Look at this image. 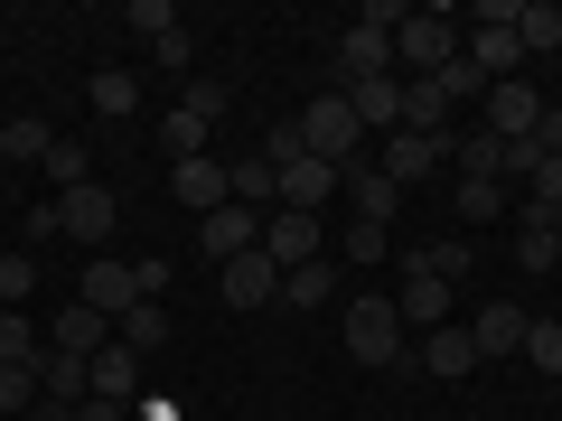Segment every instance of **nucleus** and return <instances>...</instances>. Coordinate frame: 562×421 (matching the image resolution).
<instances>
[{
    "label": "nucleus",
    "mask_w": 562,
    "mask_h": 421,
    "mask_svg": "<svg viewBox=\"0 0 562 421\" xmlns=\"http://www.w3.org/2000/svg\"><path fill=\"white\" fill-rule=\"evenodd\" d=\"M460 57H469V29L450 20V10H413V20L394 29V76L403 84L441 76V66H460Z\"/></svg>",
    "instance_id": "1"
},
{
    "label": "nucleus",
    "mask_w": 562,
    "mask_h": 421,
    "mask_svg": "<svg viewBox=\"0 0 562 421\" xmlns=\"http://www.w3.org/2000/svg\"><path fill=\"white\" fill-rule=\"evenodd\" d=\"M301 140H310V160H328V169H357V140H366V122H357V103H347V94H319V103H301Z\"/></svg>",
    "instance_id": "2"
},
{
    "label": "nucleus",
    "mask_w": 562,
    "mask_h": 421,
    "mask_svg": "<svg viewBox=\"0 0 562 421\" xmlns=\"http://www.w3.org/2000/svg\"><path fill=\"white\" fill-rule=\"evenodd\" d=\"M469 66H479L487 84H506L525 66V38H516V0H487L479 29H469Z\"/></svg>",
    "instance_id": "3"
},
{
    "label": "nucleus",
    "mask_w": 562,
    "mask_h": 421,
    "mask_svg": "<svg viewBox=\"0 0 562 421\" xmlns=\"http://www.w3.org/2000/svg\"><path fill=\"white\" fill-rule=\"evenodd\" d=\"M216 113H225V94H216V84H188V94L169 103V122H160L169 169H179V160H206V132H216Z\"/></svg>",
    "instance_id": "4"
},
{
    "label": "nucleus",
    "mask_w": 562,
    "mask_h": 421,
    "mask_svg": "<svg viewBox=\"0 0 562 421\" xmlns=\"http://www.w3.org/2000/svg\"><path fill=\"white\" fill-rule=\"evenodd\" d=\"M347 356L357 365H403V309L394 300H357L347 309Z\"/></svg>",
    "instance_id": "5"
},
{
    "label": "nucleus",
    "mask_w": 562,
    "mask_h": 421,
    "mask_svg": "<svg viewBox=\"0 0 562 421\" xmlns=\"http://www.w3.org/2000/svg\"><path fill=\"white\" fill-rule=\"evenodd\" d=\"M113 225H122V197H113L103 179H85V187H66V197H57V235H76V243H103Z\"/></svg>",
    "instance_id": "6"
},
{
    "label": "nucleus",
    "mask_w": 562,
    "mask_h": 421,
    "mask_svg": "<svg viewBox=\"0 0 562 421\" xmlns=\"http://www.w3.org/2000/svg\"><path fill=\"white\" fill-rule=\"evenodd\" d=\"M479 113H487V132H497V140H535L543 94H535L525 76H506V84H487V94H479Z\"/></svg>",
    "instance_id": "7"
},
{
    "label": "nucleus",
    "mask_w": 562,
    "mask_h": 421,
    "mask_svg": "<svg viewBox=\"0 0 562 421\" xmlns=\"http://www.w3.org/2000/svg\"><path fill=\"white\" fill-rule=\"evenodd\" d=\"M262 253H272L281 272L319 262V216H301V206H272V216H262Z\"/></svg>",
    "instance_id": "8"
},
{
    "label": "nucleus",
    "mask_w": 562,
    "mask_h": 421,
    "mask_svg": "<svg viewBox=\"0 0 562 421\" xmlns=\"http://www.w3.org/2000/svg\"><path fill=\"white\" fill-rule=\"evenodd\" d=\"M403 262H413V253H403ZM394 309H403V328H422V338H431V328H450V281L413 262V272H403V291H394Z\"/></svg>",
    "instance_id": "9"
},
{
    "label": "nucleus",
    "mask_w": 562,
    "mask_h": 421,
    "mask_svg": "<svg viewBox=\"0 0 562 421\" xmlns=\"http://www.w3.org/2000/svg\"><path fill=\"white\" fill-rule=\"evenodd\" d=\"M216 291H225V309H262V300H281V262L254 243V253H235V262H225V281H216Z\"/></svg>",
    "instance_id": "10"
},
{
    "label": "nucleus",
    "mask_w": 562,
    "mask_h": 421,
    "mask_svg": "<svg viewBox=\"0 0 562 421\" xmlns=\"http://www.w3.org/2000/svg\"><path fill=\"white\" fill-rule=\"evenodd\" d=\"M47 346H57V356H85V365H94L103 346H113V319H103V309H85V300H66L57 319H47Z\"/></svg>",
    "instance_id": "11"
},
{
    "label": "nucleus",
    "mask_w": 562,
    "mask_h": 421,
    "mask_svg": "<svg viewBox=\"0 0 562 421\" xmlns=\"http://www.w3.org/2000/svg\"><path fill=\"white\" fill-rule=\"evenodd\" d=\"M169 197L198 206V216H216V206H235V169H216V160H179V169H169Z\"/></svg>",
    "instance_id": "12"
},
{
    "label": "nucleus",
    "mask_w": 562,
    "mask_h": 421,
    "mask_svg": "<svg viewBox=\"0 0 562 421\" xmlns=\"http://www.w3.org/2000/svg\"><path fill=\"white\" fill-rule=\"evenodd\" d=\"M525 328H535V309H516V300H487L479 319H469V338H479V365H487V356H525Z\"/></svg>",
    "instance_id": "13"
},
{
    "label": "nucleus",
    "mask_w": 562,
    "mask_h": 421,
    "mask_svg": "<svg viewBox=\"0 0 562 421\" xmlns=\"http://www.w3.org/2000/svg\"><path fill=\"white\" fill-rule=\"evenodd\" d=\"M254 243H262V216H254V206H216V216H198V253L235 262V253H254Z\"/></svg>",
    "instance_id": "14"
},
{
    "label": "nucleus",
    "mask_w": 562,
    "mask_h": 421,
    "mask_svg": "<svg viewBox=\"0 0 562 421\" xmlns=\"http://www.w3.org/2000/svg\"><path fill=\"white\" fill-rule=\"evenodd\" d=\"M450 160V132H394V140H384V179H431V169H441Z\"/></svg>",
    "instance_id": "15"
},
{
    "label": "nucleus",
    "mask_w": 562,
    "mask_h": 421,
    "mask_svg": "<svg viewBox=\"0 0 562 421\" xmlns=\"http://www.w3.org/2000/svg\"><path fill=\"white\" fill-rule=\"evenodd\" d=\"M85 309H103V319H132V262H85V291H76Z\"/></svg>",
    "instance_id": "16"
},
{
    "label": "nucleus",
    "mask_w": 562,
    "mask_h": 421,
    "mask_svg": "<svg viewBox=\"0 0 562 421\" xmlns=\"http://www.w3.org/2000/svg\"><path fill=\"white\" fill-rule=\"evenodd\" d=\"M38 394H47V402H94V365H85V356H57V346H38Z\"/></svg>",
    "instance_id": "17"
},
{
    "label": "nucleus",
    "mask_w": 562,
    "mask_h": 421,
    "mask_svg": "<svg viewBox=\"0 0 562 421\" xmlns=\"http://www.w3.org/2000/svg\"><path fill=\"white\" fill-rule=\"evenodd\" d=\"M516 262H525V272H553V262H562V235H553L543 206H516Z\"/></svg>",
    "instance_id": "18"
},
{
    "label": "nucleus",
    "mask_w": 562,
    "mask_h": 421,
    "mask_svg": "<svg viewBox=\"0 0 562 421\" xmlns=\"http://www.w3.org/2000/svg\"><path fill=\"white\" fill-rule=\"evenodd\" d=\"M338 179H347V169H328V160H291V169H281V206H301V216H319V197H328Z\"/></svg>",
    "instance_id": "19"
},
{
    "label": "nucleus",
    "mask_w": 562,
    "mask_h": 421,
    "mask_svg": "<svg viewBox=\"0 0 562 421\" xmlns=\"http://www.w3.org/2000/svg\"><path fill=\"white\" fill-rule=\"evenodd\" d=\"M422 365H431L441 384H460L469 365H479V338H469V328H431V338H422Z\"/></svg>",
    "instance_id": "20"
},
{
    "label": "nucleus",
    "mask_w": 562,
    "mask_h": 421,
    "mask_svg": "<svg viewBox=\"0 0 562 421\" xmlns=\"http://www.w3.org/2000/svg\"><path fill=\"white\" fill-rule=\"evenodd\" d=\"M347 197H357V225H394V206H403V187L384 179V169H347Z\"/></svg>",
    "instance_id": "21"
},
{
    "label": "nucleus",
    "mask_w": 562,
    "mask_h": 421,
    "mask_svg": "<svg viewBox=\"0 0 562 421\" xmlns=\"http://www.w3.org/2000/svg\"><path fill=\"white\" fill-rule=\"evenodd\" d=\"M347 103H357L366 132H375V122H394V132H403V76H366V84H347Z\"/></svg>",
    "instance_id": "22"
},
{
    "label": "nucleus",
    "mask_w": 562,
    "mask_h": 421,
    "mask_svg": "<svg viewBox=\"0 0 562 421\" xmlns=\"http://www.w3.org/2000/svg\"><path fill=\"white\" fill-rule=\"evenodd\" d=\"M281 300H291V309H328V300H338V262H301V272H281Z\"/></svg>",
    "instance_id": "23"
},
{
    "label": "nucleus",
    "mask_w": 562,
    "mask_h": 421,
    "mask_svg": "<svg viewBox=\"0 0 562 421\" xmlns=\"http://www.w3.org/2000/svg\"><path fill=\"white\" fill-rule=\"evenodd\" d=\"M113 338L132 346V356H160V346H169V309L160 300H132V319H113Z\"/></svg>",
    "instance_id": "24"
},
{
    "label": "nucleus",
    "mask_w": 562,
    "mask_h": 421,
    "mask_svg": "<svg viewBox=\"0 0 562 421\" xmlns=\"http://www.w3.org/2000/svg\"><path fill=\"white\" fill-rule=\"evenodd\" d=\"M132 384H140V356L113 338V346L94 356V402H132Z\"/></svg>",
    "instance_id": "25"
},
{
    "label": "nucleus",
    "mask_w": 562,
    "mask_h": 421,
    "mask_svg": "<svg viewBox=\"0 0 562 421\" xmlns=\"http://www.w3.org/2000/svg\"><path fill=\"white\" fill-rule=\"evenodd\" d=\"M47 150H57V132H47L38 113H20V122H0V160H20V169L38 160V169H47Z\"/></svg>",
    "instance_id": "26"
},
{
    "label": "nucleus",
    "mask_w": 562,
    "mask_h": 421,
    "mask_svg": "<svg viewBox=\"0 0 562 421\" xmlns=\"http://www.w3.org/2000/svg\"><path fill=\"white\" fill-rule=\"evenodd\" d=\"M516 38H525V57H553L562 47V10L553 0H516Z\"/></svg>",
    "instance_id": "27"
},
{
    "label": "nucleus",
    "mask_w": 562,
    "mask_h": 421,
    "mask_svg": "<svg viewBox=\"0 0 562 421\" xmlns=\"http://www.w3.org/2000/svg\"><path fill=\"white\" fill-rule=\"evenodd\" d=\"M85 103H94L103 122H132V103H140V84L122 76V66H94V84H85Z\"/></svg>",
    "instance_id": "28"
},
{
    "label": "nucleus",
    "mask_w": 562,
    "mask_h": 421,
    "mask_svg": "<svg viewBox=\"0 0 562 421\" xmlns=\"http://www.w3.org/2000/svg\"><path fill=\"white\" fill-rule=\"evenodd\" d=\"M38 346H47V328L29 309H0V365H38Z\"/></svg>",
    "instance_id": "29"
},
{
    "label": "nucleus",
    "mask_w": 562,
    "mask_h": 421,
    "mask_svg": "<svg viewBox=\"0 0 562 421\" xmlns=\"http://www.w3.org/2000/svg\"><path fill=\"white\" fill-rule=\"evenodd\" d=\"M235 206L272 216V206H281V169H272V160H244V169H235Z\"/></svg>",
    "instance_id": "30"
},
{
    "label": "nucleus",
    "mask_w": 562,
    "mask_h": 421,
    "mask_svg": "<svg viewBox=\"0 0 562 421\" xmlns=\"http://www.w3.org/2000/svg\"><path fill=\"white\" fill-rule=\"evenodd\" d=\"M38 365H0V421H29V412H38Z\"/></svg>",
    "instance_id": "31"
},
{
    "label": "nucleus",
    "mask_w": 562,
    "mask_h": 421,
    "mask_svg": "<svg viewBox=\"0 0 562 421\" xmlns=\"http://www.w3.org/2000/svg\"><path fill=\"white\" fill-rule=\"evenodd\" d=\"M450 160H460V179H497V169H506V140L497 132H469V140H450Z\"/></svg>",
    "instance_id": "32"
},
{
    "label": "nucleus",
    "mask_w": 562,
    "mask_h": 421,
    "mask_svg": "<svg viewBox=\"0 0 562 421\" xmlns=\"http://www.w3.org/2000/svg\"><path fill=\"white\" fill-rule=\"evenodd\" d=\"M347 76H394V38H375V29H347Z\"/></svg>",
    "instance_id": "33"
},
{
    "label": "nucleus",
    "mask_w": 562,
    "mask_h": 421,
    "mask_svg": "<svg viewBox=\"0 0 562 421\" xmlns=\"http://www.w3.org/2000/svg\"><path fill=\"white\" fill-rule=\"evenodd\" d=\"M47 179H57V197H66V187H85V179H94V150L57 132V150H47Z\"/></svg>",
    "instance_id": "34"
},
{
    "label": "nucleus",
    "mask_w": 562,
    "mask_h": 421,
    "mask_svg": "<svg viewBox=\"0 0 562 421\" xmlns=\"http://www.w3.org/2000/svg\"><path fill=\"white\" fill-rule=\"evenodd\" d=\"M460 216H469V225H497V216H506V187H497V179H460Z\"/></svg>",
    "instance_id": "35"
},
{
    "label": "nucleus",
    "mask_w": 562,
    "mask_h": 421,
    "mask_svg": "<svg viewBox=\"0 0 562 421\" xmlns=\"http://www.w3.org/2000/svg\"><path fill=\"white\" fill-rule=\"evenodd\" d=\"M29 291H38V262H29V253H0V309H29Z\"/></svg>",
    "instance_id": "36"
},
{
    "label": "nucleus",
    "mask_w": 562,
    "mask_h": 421,
    "mask_svg": "<svg viewBox=\"0 0 562 421\" xmlns=\"http://www.w3.org/2000/svg\"><path fill=\"white\" fill-rule=\"evenodd\" d=\"M525 356H535V375H562V319H535V328H525Z\"/></svg>",
    "instance_id": "37"
},
{
    "label": "nucleus",
    "mask_w": 562,
    "mask_h": 421,
    "mask_svg": "<svg viewBox=\"0 0 562 421\" xmlns=\"http://www.w3.org/2000/svg\"><path fill=\"white\" fill-rule=\"evenodd\" d=\"M431 84H441V103H479V94H487V76H479V66H469V57H460V66H441V76H431Z\"/></svg>",
    "instance_id": "38"
},
{
    "label": "nucleus",
    "mask_w": 562,
    "mask_h": 421,
    "mask_svg": "<svg viewBox=\"0 0 562 421\" xmlns=\"http://www.w3.org/2000/svg\"><path fill=\"white\" fill-rule=\"evenodd\" d=\"M132 29L160 47V38H179V10H169V0H132Z\"/></svg>",
    "instance_id": "39"
},
{
    "label": "nucleus",
    "mask_w": 562,
    "mask_h": 421,
    "mask_svg": "<svg viewBox=\"0 0 562 421\" xmlns=\"http://www.w3.org/2000/svg\"><path fill=\"white\" fill-rule=\"evenodd\" d=\"M403 20H413V0H366V10H357V29H375V38H394Z\"/></svg>",
    "instance_id": "40"
},
{
    "label": "nucleus",
    "mask_w": 562,
    "mask_h": 421,
    "mask_svg": "<svg viewBox=\"0 0 562 421\" xmlns=\"http://www.w3.org/2000/svg\"><path fill=\"white\" fill-rule=\"evenodd\" d=\"M535 169H543L535 140H506V169H497V179H525V187H535Z\"/></svg>",
    "instance_id": "41"
},
{
    "label": "nucleus",
    "mask_w": 562,
    "mask_h": 421,
    "mask_svg": "<svg viewBox=\"0 0 562 421\" xmlns=\"http://www.w3.org/2000/svg\"><path fill=\"white\" fill-rule=\"evenodd\" d=\"M525 206H543V216L562 206V160H543V169H535V197H525Z\"/></svg>",
    "instance_id": "42"
},
{
    "label": "nucleus",
    "mask_w": 562,
    "mask_h": 421,
    "mask_svg": "<svg viewBox=\"0 0 562 421\" xmlns=\"http://www.w3.org/2000/svg\"><path fill=\"white\" fill-rule=\"evenodd\" d=\"M76 421H122V402H76Z\"/></svg>",
    "instance_id": "43"
},
{
    "label": "nucleus",
    "mask_w": 562,
    "mask_h": 421,
    "mask_svg": "<svg viewBox=\"0 0 562 421\" xmlns=\"http://www.w3.org/2000/svg\"><path fill=\"white\" fill-rule=\"evenodd\" d=\"M29 421H76V402H38V412H29Z\"/></svg>",
    "instance_id": "44"
},
{
    "label": "nucleus",
    "mask_w": 562,
    "mask_h": 421,
    "mask_svg": "<svg viewBox=\"0 0 562 421\" xmlns=\"http://www.w3.org/2000/svg\"><path fill=\"white\" fill-rule=\"evenodd\" d=\"M553 235H562V206H553Z\"/></svg>",
    "instance_id": "45"
},
{
    "label": "nucleus",
    "mask_w": 562,
    "mask_h": 421,
    "mask_svg": "<svg viewBox=\"0 0 562 421\" xmlns=\"http://www.w3.org/2000/svg\"><path fill=\"white\" fill-rule=\"evenodd\" d=\"M0 253H10V243H0Z\"/></svg>",
    "instance_id": "46"
}]
</instances>
